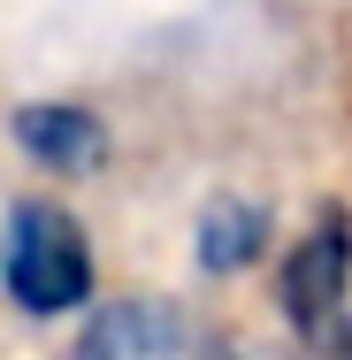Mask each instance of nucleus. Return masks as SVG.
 I'll list each match as a JSON object with an SVG mask.
<instances>
[{
    "label": "nucleus",
    "mask_w": 352,
    "mask_h": 360,
    "mask_svg": "<svg viewBox=\"0 0 352 360\" xmlns=\"http://www.w3.org/2000/svg\"><path fill=\"white\" fill-rule=\"evenodd\" d=\"M0 284L23 314H70L92 299V245L62 207L15 200L0 230Z\"/></svg>",
    "instance_id": "obj_1"
},
{
    "label": "nucleus",
    "mask_w": 352,
    "mask_h": 360,
    "mask_svg": "<svg viewBox=\"0 0 352 360\" xmlns=\"http://www.w3.org/2000/svg\"><path fill=\"white\" fill-rule=\"evenodd\" d=\"M345 276H352V222H345V215H322L291 253H283L276 307L299 322V330H322L330 307L345 299Z\"/></svg>",
    "instance_id": "obj_2"
},
{
    "label": "nucleus",
    "mask_w": 352,
    "mask_h": 360,
    "mask_svg": "<svg viewBox=\"0 0 352 360\" xmlns=\"http://www.w3.org/2000/svg\"><path fill=\"white\" fill-rule=\"evenodd\" d=\"M15 146H23L39 169L84 176V169H100V153H107V123H100L92 108H77V100H31V108H15Z\"/></svg>",
    "instance_id": "obj_3"
},
{
    "label": "nucleus",
    "mask_w": 352,
    "mask_h": 360,
    "mask_svg": "<svg viewBox=\"0 0 352 360\" xmlns=\"http://www.w3.org/2000/svg\"><path fill=\"white\" fill-rule=\"evenodd\" d=\"M261 245H268V207H253V200H222V207H207V222H200V269H207V276L245 269Z\"/></svg>",
    "instance_id": "obj_4"
},
{
    "label": "nucleus",
    "mask_w": 352,
    "mask_h": 360,
    "mask_svg": "<svg viewBox=\"0 0 352 360\" xmlns=\"http://www.w3.org/2000/svg\"><path fill=\"white\" fill-rule=\"evenodd\" d=\"M169 330H176V314H153V307H107V314L84 330L77 360H138V353H169Z\"/></svg>",
    "instance_id": "obj_5"
},
{
    "label": "nucleus",
    "mask_w": 352,
    "mask_h": 360,
    "mask_svg": "<svg viewBox=\"0 0 352 360\" xmlns=\"http://www.w3.org/2000/svg\"><path fill=\"white\" fill-rule=\"evenodd\" d=\"M330 360H352V330H345V338H337V345H330Z\"/></svg>",
    "instance_id": "obj_6"
}]
</instances>
